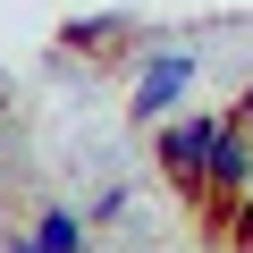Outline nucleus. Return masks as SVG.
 Returning <instances> with one entry per match:
<instances>
[{"mask_svg":"<svg viewBox=\"0 0 253 253\" xmlns=\"http://www.w3.org/2000/svg\"><path fill=\"white\" fill-rule=\"evenodd\" d=\"M211 144H219V118H169L161 126V169L177 177V186H194V177H211Z\"/></svg>","mask_w":253,"mask_h":253,"instance_id":"obj_1","label":"nucleus"},{"mask_svg":"<svg viewBox=\"0 0 253 253\" xmlns=\"http://www.w3.org/2000/svg\"><path fill=\"white\" fill-rule=\"evenodd\" d=\"M186 84H194V51H152L135 68V118H161Z\"/></svg>","mask_w":253,"mask_h":253,"instance_id":"obj_2","label":"nucleus"},{"mask_svg":"<svg viewBox=\"0 0 253 253\" xmlns=\"http://www.w3.org/2000/svg\"><path fill=\"white\" fill-rule=\"evenodd\" d=\"M211 186H219V194H245V186H253V126H245V118L219 126V144H211Z\"/></svg>","mask_w":253,"mask_h":253,"instance_id":"obj_3","label":"nucleus"},{"mask_svg":"<svg viewBox=\"0 0 253 253\" xmlns=\"http://www.w3.org/2000/svg\"><path fill=\"white\" fill-rule=\"evenodd\" d=\"M34 245H42V253H84V219H76V211H51V219L34 228Z\"/></svg>","mask_w":253,"mask_h":253,"instance_id":"obj_4","label":"nucleus"},{"mask_svg":"<svg viewBox=\"0 0 253 253\" xmlns=\"http://www.w3.org/2000/svg\"><path fill=\"white\" fill-rule=\"evenodd\" d=\"M9 253H42V245H9Z\"/></svg>","mask_w":253,"mask_h":253,"instance_id":"obj_5","label":"nucleus"},{"mask_svg":"<svg viewBox=\"0 0 253 253\" xmlns=\"http://www.w3.org/2000/svg\"><path fill=\"white\" fill-rule=\"evenodd\" d=\"M245 126H253V93H245Z\"/></svg>","mask_w":253,"mask_h":253,"instance_id":"obj_6","label":"nucleus"}]
</instances>
